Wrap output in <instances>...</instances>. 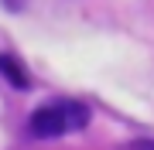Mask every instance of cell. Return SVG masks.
<instances>
[{"mask_svg": "<svg viewBox=\"0 0 154 150\" xmlns=\"http://www.w3.org/2000/svg\"><path fill=\"white\" fill-rule=\"evenodd\" d=\"M7 7H11V10H17V7H21V0H4Z\"/></svg>", "mask_w": 154, "mask_h": 150, "instance_id": "obj_3", "label": "cell"}, {"mask_svg": "<svg viewBox=\"0 0 154 150\" xmlns=\"http://www.w3.org/2000/svg\"><path fill=\"white\" fill-rule=\"evenodd\" d=\"M137 150H154V143H140V147H137Z\"/></svg>", "mask_w": 154, "mask_h": 150, "instance_id": "obj_4", "label": "cell"}, {"mask_svg": "<svg viewBox=\"0 0 154 150\" xmlns=\"http://www.w3.org/2000/svg\"><path fill=\"white\" fill-rule=\"evenodd\" d=\"M86 123H89V106L86 102L58 99V102H48L41 109H34L31 119H28V130L38 140H51V137H62V133H72V130H82Z\"/></svg>", "mask_w": 154, "mask_h": 150, "instance_id": "obj_1", "label": "cell"}, {"mask_svg": "<svg viewBox=\"0 0 154 150\" xmlns=\"http://www.w3.org/2000/svg\"><path fill=\"white\" fill-rule=\"evenodd\" d=\"M0 72H4V78L14 85V89H31L28 68H21V61H17L14 55H0Z\"/></svg>", "mask_w": 154, "mask_h": 150, "instance_id": "obj_2", "label": "cell"}]
</instances>
